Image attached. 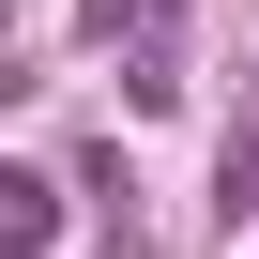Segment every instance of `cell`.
I'll return each instance as SVG.
<instances>
[{
  "instance_id": "cell-1",
  "label": "cell",
  "mask_w": 259,
  "mask_h": 259,
  "mask_svg": "<svg viewBox=\"0 0 259 259\" xmlns=\"http://www.w3.org/2000/svg\"><path fill=\"white\" fill-rule=\"evenodd\" d=\"M61 244V183L46 168H0V259H46Z\"/></svg>"
},
{
  "instance_id": "cell-2",
  "label": "cell",
  "mask_w": 259,
  "mask_h": 259,
  "mask_svg": "<svg viewBox=\"0 0 259 259\" xmlns=\"http://www.w3.org/2000/svg\"><path fill=\"white\" fill-rule=\"evenodd\" d=\"M168 16H183V0H76V31H92V46H122V61L168 46Z\"/></svg>"
},
{
  "instance_id": "cell-3",
  "label": "cell",
  "mask_w": 259,
  "mask_h": 259,
  "mask_svg": "<svg viewBox=\"0 0 259 259\" xmlns=\"http://www.w3.org/2000/svg\"><path fill=\"white\" fill-rule=\"evenodd\" d=\"M213 183H229V229L259 213V76H244V107H229V153H213Z\"/></svg>"
}]
</instances>
